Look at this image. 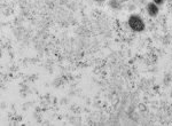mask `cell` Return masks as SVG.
<instances>
[{"instance_id": "obj_1", "label": "cell", "mask_w": 172, "mask_h": 126, "mask_svg": "<svg viewBox=\"0 0 172 126\" xmlns=\"http://www.w3.org/2000/svg\"><path fill=\"white\" fill-rule=\"evenodd\" d=\"M129 24H130V27H131L133 30H135V31H142L144 28H145L144 22H142L138 16H132V17L130 18V21H129Z\"/></svg>"}, {"instance_id": "obj_2", "label": "cell", "mask_w": 172, "mask_h": 126, "mask_svg": "<svg viewBox=\"0 0 172 126\" xmlns=\"http://www.w3.org/2000/svg\"><path fill=\"white\" fill-rule=\"evenodd\" d=\"M148 13H149V15H151V16H155V15H157V13H159V8L156 7V5H154V2H151V4L148 5Z\"/></svg>"}, {"instance_id": "obj_3", "label": "cell", "mask_w": 172, "mask_h": 126, "mask_svg": "<svg viewBox=\"0 0 172 126\" xmlns=\"http://www.w3.org/2000/svg\"><path fill=\"white\" fill-rule=\"evenodd\" d=\"M154 2H155V4H162L163 0H154Z\"/></svg>"}]
</instances>
